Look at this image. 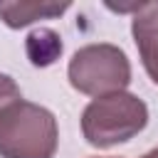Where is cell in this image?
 Masks as SVG:
<instances>
[{"instance_id": "6da1fadb", "label": "cell", "mask_w": 158, "mask_h": 158, "mask_svg": "<svg viewBox=\"0 0 158 158\" xmlns=\"http://www.w3.org/2000/svg\"><path fill=\"white\" fill-rule=\"evenodd\" d=\"M57 118L49 109L20 99L0 116V158H54Z\"/></svg>"}, {"instance_id": "7a4b0ae2", "label": "cell", "mask_w": 158, "mask_h": 158, "mask_svg": "<svg viewBox=\"0 0 158 158\" xmlns=\"http://www.w3.org/2000/svg\"><path fill=\"white\" fill-rule=\"evenodd\" d=\"M148 123V106L128 91L99 96L81 114V133L94 148H111L138 136Z\"/></svg>"}, {"instance_id": "3957f363", "label": "cell", "mask_w": 158, "mask_h": 158, "mask_svg": "<svg viewBox=\"0 0 158 158\" xmlns=\"http://www.w3.org/2000/svg\"><path fill=\"white\" fill-rule=\"evenodd\" d=\"M67 77L77 91L99 99L118 94L131 84V62L121 47L94 42L72 54Z\"/></svg>"}, {"instance_id": "277c9868", "label": "cell", "mask_w": 158, "mask_h": 158, "mask_svg": "<svg viewBox=\"0 0 158 158\" xmlns=\"http://www.w3.org/2000/svg\"><path fill=\"white\" fill-rule=\"evenodd\" d=\"M131 32L148 77L158 84V0L133 5Z\"/></svg>"}, {"instance_id": "5b68a950", "label": "cell", "mask_w": 158, "mask_h": 158, "mask_svg": "<svg viewBox=\"0 0 158 158\" xmlns=\"http://www.w3.org/2000/svg\"><path fill=\"white\" fill-rule=\"evenodd\" d=\"M64 10H69V2H2L0 17L7 27L20 30L32 25L35 20H52L59 17Z\"/></svg>"}, {"instance_id": "8992f818", "label": "cell", "mask_w": 158, "mask_h": 158, "mask_svg": "<svg viewBox=\"0 0 158 158\" xmlns=\"http://www.w3.org/2000/svg\"><path fill=\"white\" fill-rule=\"evenodd\" d=\"M27 54H30V62L37 64V67L52 64L62 54V42L57 37V32H52V30L32 32L27 37Z\"/></svg>"}, {"instance_id": "52a82bcc", "label": "cell", "mask_w": 158, "mask_h": 158, "mask_svg": "<svg viewBox=\"0 0 158 158\" xmlns=\"http://www.w3.org/2000/svg\"><path fill=\"white\" fill-rule=\"evenodd\" d=\"M20 99H22V91H20V86L15 84V79L7 77V74H0V116H2L12 104H17Z\"/></svg>"}, {"instance_id": "ba28073f", "label": "cell", "mask_w": 158, "mask_h": 158, "mask_svg": "<svg viewBox=\"0 0 158 158\" xmlns=\"http://www.w3.org/2000/svg\"><path fill=\"white\" fill-rule=\"evenodd\" d=\"M141 158H158V148H153V151H148V153H143Z\"/></svg>"}]
</instances>
